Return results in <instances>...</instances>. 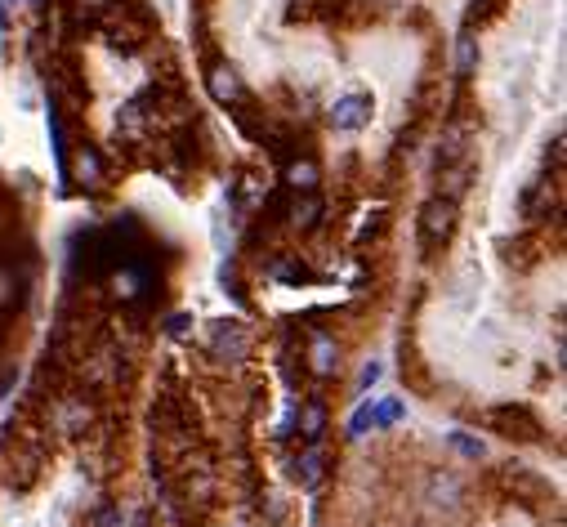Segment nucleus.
Instances as JSON below:
<instances>
[{
    "label": "nucleus",
    "instance_id": "obj_1",
    "mask_svg": "<svg viewBox=\"0 0 567 527\" xmlns=\"http://www.w3.org/2000/svg\"><path fill=\"white\" fill-rule=\"evenodd\" d=\"M456 219H460L456 201L442 197V193L429 197L425 210H420V251H425V255H438L442 246L456 237Z\"/></svg>",
    "mask_w": 567,
    "mask_h": 527
},
{
    "label": "nucleus",
    "instance_id": "obj_2",
    "mask_svg": "<svg viewBox=\"0 0 567 527\" xmlns=\"http://www.w3.org/2000/svg\"><path fill=\"white\" fill-rule=\"evenodd\" d=\"M376 117V99H371L367 90H353V94H340V99L326 108V121H331V130H362L367 121Z\"/></svg>",
    "mask_w": 567,
    "mask_h": 527
},
{
    "label": "nucleus",
    "instance_id": "obj_3",
    "mask_svg": "<svg viewBox=\"0 0 567 527\" xmlns=\"http://www.w3.org/2000/svg\"><path fill=\"white\" fill-rule=\"evenodd\" d=\"M210 349H215V358L224 362H246V353H251V331L242 327V322H210Z\"/></svg>",
    "mask_w": 567,
    "mask_h": 527
},
{
    "label": "nucleus",
    "instance_id": "obj_4",
    "mask_svg": "<svg viewBox=\"0 0 567 527\" xmlns=\"http://www.w3.org/2000/svg\"><path fill=\"white\" fill-rule=\"evenodd\" d=\"M206 85H210V94H215L224 108H237V103H246V85H242V76H237V67L210 63V67H206Z\"/></svg>",
    "mask_w": 567,
    "mask_h": 527
},
{
    "label": "nucleus",
    "instance_id": "obj_5",
    "mask_svg": "<svg viewBox=\"0 0 567 527\" xmlns=\"http://www.w3.org/2000/svg\"><path fill=\"white\" fill-rule=\"evenodd\" d=\"M282 184L291 188V193H317V188H322V166H317L313 157H286Z\"/></svg>",
    "mask_w": 567,
    "mask_h": 527
},
{
    "label": "nucleus",
    "instance_id": "obj_6",
    "mask_svg": "<svg viewBox=\"0 0 567 527\" xmlns=\"http://www.w3.org/2000/svg\"><path fill=\"white\" fill-rule=\"evenodd\" d=\"M152 99L148 94H139V99H130L126 108L117 112V134L121 139H143V134H148V126H152Z\"/></svg>",
    "mask_w": 567,
    "mask_h": 527
},
{
    "label": "nucleus",
    "instance_id": "obj_7",
    "mask_svg": "<svg viewBox=\"0 0 567 527\" xmlns=\"http://www.w3.org/2000/svg\"><path fill=\"white\" fill-rule=\"evenodd\" d=\"M309 367H313V376H322V380L340 371V344H335L326 331L309 335Z\"/></svg>",
    "mask_w": 567,
    "mask_h": 527
},
{
    "label": "nucleus",
    "instance_id": "obj_8",
    "mask_svg": "<svg viewBox=\"0 0 567 527\" xmlns=\"http://www.w3.org/2000/svg\"><path fill=\"white\" fill-rule=\"evenodd\" d=\"M295 420H300V438H304V443L317 447V443H322V434H326V402H322V398L300 402Z\"/></svg>",
    "mask_w": 567,
    "mask_h": 527
},
{
    "label": "nucleus",
    "instance_id": "obj_9",
    "mask_svg": "<svg viewBox=\"0 0 567 527\" xmlns=\"http://www.w3.org/2000/svg\"><path fill=\"white\" fill-rule=\"evenodd\" d=\"M487 420H492V425L496 429H509V434H514V429H523V438H527V443H532V438H541V425H536V420L532 416H527V411L523 407H514V411H492V416H487Z\"/></svg>",
    "mask_w": 567,
    "mask_h": 527
},
{
    "label": "nucleus",
    "instance_id": "obj_10",
    "mask_svg": "<svg viewBox=\"0 0 567 527\" xmlns=\"http://www.w3.org/2000/svg\"><path fill=\"white\" fill-rule=\"evenodd\" d=\"M304 201H295L291 210H286V224L291 228H313L317 219H322V197L317 193H300Z\"/></svg>",
    "mask_w": 567,
    "mask_h": 527
},
{
    "label": "nucleus",
    "instance_id": "obj_11",
    "mask_svg": "<svg viewBox=\"0 0 567 527\" xmlns=\"http://www.w3.org/2000/svg\"><path fill=\"white\" fill-rule=\"evenodd\" d=\"M268 277H273V282H286V286L313 282V273H309V268H304L300 260H291V255H277V260L268 264Z\"/></svg>",
    "mask_w": 567,
    "mask_h": 527
},
{
    "label": "nucleus",
    "instance_id": "obj_12",
    "mask_svg": "<svg viewBox=\"0 0 567 527\" xmlns=\"http://www.w3.org/2000/svg\"><path fill=\"white\" fill-rule=\"evenodd\" d=\"M76 184H85V188L103 184V161L94 148H76Z\"/></svg>",
    "mask_w": 567,
    "mask_h": 527
},
{
    "label": "nucleus",
    "instance_id": "obj_13",
    "mask_svg": "<svg viewBox=\"0 0 567 527\" xmlns=\"http://www.w3.org/2000/svg\"><path fill=\"white\" fill-rule=\"evenodd\" d=\"M23 286H27V277L18 273L14 264H0V313L14 309L18 295H23Z\"/></svg>",
    "mask_w": 567,
    "mask_h": 527
},
{
    "label": "nucleus",
    "instance_id": "obj_14",
    "mask_svg": "<svg viewBox=\"0 0 567 527\" xmlns=\"http://www.w3.org/2000/svg\"><path fill=\"white\" fill-rule=\"evenodd\" d=\"M322 469H326L322 452H317V447H309V452H304L300 461L291 465V474H295V483H304V487H317V483H322Z\"/></svg>",
    "mask_w": 567,
    "mask_h": 527
},
{
    "label": "nucleus",
    "instance_id": "obj_15",
    "mask_svg": "<svg viewBox=\"0 0 567 527\" xmlns=\"http://www.w3.org/2000/svg\"><path fill=\"white\" fill-rule=\"evenodd\" d=\"M402 416H407V402H398V398H380V402H371V425H376V429L398 425Z\"/></svg>",
    "mask_w": 567,
    "mask_h": 527
},
{
    "label": "nucleus",
    "instance_id": "obj_16",
    "mask_svg": "<svg viewBox=\"0 0 567 527\" xmlns=\"http://www.w3.org/2000/svg\"><path fill=\"white\" fill-rule=\"evenodd\" d=\"M474 59H478V45H474V36H469V27H465V36L456 41V72L469 76L474 72Z\"/></svg>",
    "mask_w": 567,
    "mask_h": 527
},
{
    "label": "nucleus",
    "instance_id": "obj_17",
    "mask_svg": "<svg viewBox=\"0 0 567 527\" xmlns=\"http://www.w3.org/2000/svg\"><path fill=\"white\" fill-rule=\"evenodd\" d=\"M94 527H134V510H126V505H108V510L94 514Z\"/></svg>",
    "mask_w": 567,
    "mask_h": 527
},
{
    "label": "nucleus",
    "instance_id": "obj_18",
    "mask_svg": "<svg viewBox=\"0 0 567 527\" xmlns=\"http://www.w3.org/2000/svg\"><path fill=\"white\" fill-rule=\"evenodd\" d=\"M447 443H451V447H456V452H460V456H469V461H478V456H483V452H487V447H483V443H478V438H474V434H460V429H456V434H451V438H447Z\"/></svg>",
    "mask_w": 567,
    "mask_h": 527
},
{
    "label": "nucleus",
    "instance_id": "obj_19",
    "mask_svg": "<svg viewBox=\"0 0 567 527\" xmlns=\"http://www.w3.org/2000/svg\"><path fill=\"white\" fill-rule=\"evenodd\" d=\"M367 429H376V425H371V402H362V407L353 411V420H349V438H362Z\"/></svg>",
    "mask_w": 567,
    "mask_h": 527
},
{
    "label": "nucleus",
    "instance_id": "obj_20",
    "mask_svg": "<svg viewBox=\"0 0 567 527\" xmlns=\"http://www.w3.org/2000/svg\"><path fill=\"white\" fill-rule=\"evenodd\" d=\"M192 331V313H175V318H166V335H175V340H184Z\"/></svg>",
    "mask_w": 567,
    "mask_h": 527
},
{
    "label": "nucleus",
    "instance_id": "obj_21",
    "mask_svg": "<svg viewBox=\"0 0 567 527\" xmlns=\"http://www.w3.org/2000/svg\"><path fill=\"white\" fill-rule=\"evenodd\" d=\"M492 5H496V0H469V14H465V27H474V23H478V18H487V14H492Z\"/></svg>",
    "mask_w": 567,
    "mask_h": 527
},
{
    "label": "nucleus",
    "instance_id": "obj_22",
    "mask_svg": "<svg viewBox=\"0 0 567 527\" xmlns=\"http://www.w3.org/2000/svg\"><path fill=\"white\" fill-rule=\"evenodd\" d=\"M376 380H380V362H367V367H362V376H358V389L367 394V389L376 385Z\"/></svg>",
    "mask_w": 567,
    "mask_h": 527
},
{
    "label": "nucleus",
    "instance_id": "obj_23",
    "mask_svg": "<svg viewBox=\"0 0 567 527\" xmlns=\"http://www.w3.org/2000/svg\"><path fill=\"white\" fill-rule=\"evenodd\" d=\"M108 0H76V9H103Z\"/></svg>",
    "mask_w": 567,
    "mask_h": 527
},
{
    "label": "nucleus",
    "instance_id": "obj_24",
    "mask_svg": "<svg viewBox=\"0 0 567 527\" xmlns=\"http://www.w3.org/2000/svg\"><path fill=\"white\" fill-rule=\"evenodd\" d=\"M9 27V14H5V0H0V32H5Z\"/></svg>",
    "mask_w": 567,
    "mask_h": 527
}]
</instances>
